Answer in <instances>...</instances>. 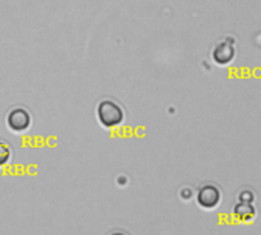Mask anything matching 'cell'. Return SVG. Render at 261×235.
I'll use <instances>...</instances> for the list:
<instances>
[{"mask_svg": "<svg viewBox=\"0 0 261 235\" xmlns=\"http://www.w3.org/2000/svg\"><path fill=\"white\" fill-rule=\"evenodd\" d=\"M124 119H126L124 111L117 101L105 98L97 105V120L103 128L106 129L118 128L124 123Z\"/></svg>", "mask_w": 261, "mask_h": 235, "instance_id": "1", "label": "cell"}, {"mask_svg": "<svg viewBox=\"0 0 261 235\" xmlns=\"http://www.w3.org/2000/svg\"><path fill=\"white\" fill-rule=\"evenodd\" d=\"M221 198H223L221 189L217 185H214V183L201 185L197 189V194H195L197 204L201 209H204V211H212V209L218 207L220 203H221Z\"/></svg>", "mask_w": 261, "mask_h": 235, "instance_id": "2", "label": "cell"}, {"mask_svg": "<svg viewBox=\"0 0 261 235\" xmlns=\"http://www.w3.org/2000/svg\"><path fill=\"white\" fill-rule=\"evenodd\" d=\"M33 125V115L23 106H16L7 114V126L11 133L23 134Z\"/></svg>", "mask_w": 261, "mask_h": 235, "instance_id": "3", "label": "cell"}, {"mask_svg": "<svg viewBox=\"0 0 261 235\" xmlns=\"http://www.w3.org/2000/svg\"><path fill=\"white\" fill-rule=\"evenodd\" d=\"M232 215L240 223H250L256 217V207L253 203H244L237 200L232 206Z\"/></svg>", "mask_w": 261, "mask_h": 235, "instance_id": "4", "label": "cell"}, {"mask_svg": "<svg viewBox=\"0 0 261 235\" xmlns=\"http://www.w3.org/2000/svg\"><path fill=\"white\" fill-rule=\"evenodd\" d=\"M233 56H235V49H233V46H232L230 43H227V42L218 43V45L214 48V53H212V57H214V60H215L218 65H227V63H230L232 59H233Z\"/></svg>", "mask_w": 261, "mask_h": 235, "instance_id": "5", "label": "cell"}, {"mask_svg": "<svg viewBox=\"0 0 261 235\" xmlns=\"http://www.w3.org/2000/svg\"><path fill=\"white\" fill-rule=\"evenodd\" d=\"M13 159V149L11 146L4 142V140H0V168H4L7 166Z\"/></svg>", "mask_w": 261, "mask_h": 235, "instance_id": "6", "label": "cell"}, {"mask_svg": "<svg viewBox=\"0 0 261 235\" xmlns=\"http://www.w3.org/2000/svg\"><path fill=\"white\" fill-rule=\"evenodd\" d=\"M238 201H244V203H255V194L250 189H243L238 192L237 195Z\"/></svg>", "mask_w": 261, "mask_h": 235, "instance_id": "7", "label": "cell"}, {"mask_svg": "<svg viewBox=\"0 0 261 235\" xmlns=\"http://www.w3.org/2000/svg\"><path fill=\"white\" fill-rule=\"evenodd\" d=\"M192 197H194V192H192V189H191V188H183V189L180 191V198H181V200L189 201Z\"/></svg>", "mask_w": 261, "mask_h": 235, "instance_id": "8", "label": "cell"}, {"mask_svg": "<svg viewBox=\"0 0 261 235\" xmlns=\"http://www.w3.org/2000/svg\"><path fill=\"white\" fill-rule=\"evenodd\" d=\"M109 235H127L126 232H123V230H112Z\"/></svg>", "mask_w": 261, "mask_h": 235, "instance_id": "9", "label": "cell"}]
</instances>
